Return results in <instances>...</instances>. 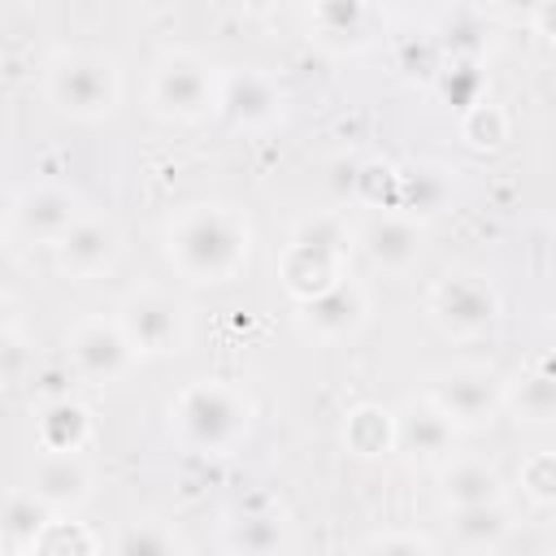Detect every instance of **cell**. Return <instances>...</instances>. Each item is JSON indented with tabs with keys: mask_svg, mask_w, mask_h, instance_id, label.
Segmentation results:
<instances>
[{
	"mask_svg": "<svg viewBox=\"0 0 556 556\" xmlns=\"http://www.w3.org/2000/svg\"><path fill=\"white\" fill-rule=\"evenodd\" d=\"M356 248L378 274H408L426 252V226L395 208L369 213L365 226L356 230Z\"/></svg>",
	"mask_w": 556,
	"mask_h": 556,
	"instance_id": "9a60e30c",
	"label": "cell"
},
{
	"mask_svg": "<svg viewBox=\"0 0 556 556\" xmlns=\"http://www.w3.org/2000/svg\"><path fill=\"white\" fill-rule=\"evenodd\" d=\"M52 252H56V269L65 278H78V282L83 278H100V274L113 269V261L122 252V230L109 217L87 213Z\"/></svg>",
	"mask_w": 556,
	"mask_h": 556,
	"instance_id": "ac0fdd59",
	"label": "cell"
},
{
	"mask_svg": "<svg viewBox=\"0 0 556 556\" xmlns=\"http://www.w3.org/2000/svg\"><path fill=\"white\" fill-rule=\"evenodd\" d=\"M304 30H308V43H317L321 52L356 56L382 39L387 17H382V9L361 4V0H326V4L304 9Z\"/></svg>",
	"mask_w": 556,
	"mask_h": 556,
	"instance_id": "5bb4252c",
	"label": "cell"
},
{
	"mask_svg": "<svg viewBox=\"0 0 556 556\" xmlns=\"http://www.w3.org/2000/svg\"><path fill=\"white\" fill-rule=\"evenodd\" d=\"M343 447L352 456H365V460L395 452V413L374 404V400L348 408V417H343Z\"/></svg>",
	"mask_w": 556,
	"mask_h": 556,
	"instance_id": "cb8c5ba5",
	"label": "cell"
},
{
	"mask_svg": "<svg viewBox=\"0 0 556 556\" xmlns=\"http://www.w3.org/2000/svg\"><path fill=\"white\" fill-rule=\"evenodd\" d=\"M143 100L169 126H200L222 113V70L195 48H165L148 65Z\"/></svg>",
	"mask_w": 556,
	"mask_h": 556,
	"instance_id": "3957f363",
	"label": "cell"
},
{
	"mask_svg": "<svg viewBox=\"0 0 556 556\" xmlns=\"http://www.w3.org/2000/svg\"><path fill=\"white\" fill-rule=\"evenodd\" d=\"M26 491H30L43 508H52L56 517H74L78 508L91 504V495H96V473H91V465H87L83 456L35 452Z\"/></svg>",
	"mask_w": 556,
	"mask_h": 556,
	"instance_id": "2e32d148",
	"label": "cell"
},
{
	"mask_svg": "<svg viewBox=\"0 0 556 556\" xmlns=\"http://www.w3.org/2000/svg\"><path fill=\"white\" fill-rule=\"evenodd\" d=\"M500 313H504L500 291L478 269H447L426 291V317L439 326V334L460 343L486 339L500 326Z\"/></svg>",
	"mask_w": 556,
	"mask_h": 556,
	"instance_id": "8992f818",
	"label": "cell"
},
{
	"mask_svg": "<svg viewBox=\"0 0 556 556\" xmlns=\"http://www.w3.org/2000/svg\"><path fill=\"white\" fill-rule=\"evenodd\" d=\"M434 87L439 96L452 104V109H473L486 100V74H482V61H460V56H447L439 70H434Z\"/></svg>",
	"mask_w": 556,
	"mask_h": 556,
	"instance_id": "4316f807",
	"label": "cell"
},
{
	"mask_svg": "<svg viewBox=\"0 0 556 556\" xmlns=\"http://www.w3.org/2000/svg\"><path fill=\"white\" fill-rule=\"evenodd\" d=\"M356 235L348 230V222L339 213H313L304 217L287 248L278 252V278L287 287V295L295 304L330 291L339 278H348V252H352Z\"/></svg>",
	"mask_w": 556,
	"mask_h": 556,
	"instance_id": "277c9868",
	"label": "cell"
},
{
	"mask_svg": "<svg viewBox=\"0 0 556 556\" xmlns=\"http://www.w3.org/2000/svg\"><path fill=\"white\" fill-rule=\"evenodd\" d=\"M65 356L74 365V374L91 387H109V382H122L139 356L135 348L126 343L122 326L113 317H83L70 334H65Z\"/></svg>",
	"mask_w": 556,
	"mask_h": 556,
	"instance_id": "4fadbf2b",
	"label": "cell"
},
{
	"mask_svg": "<svg viewBox=\"0 0 556 556\" xmlns=\"http://www.w3.org/2000/svg\"><path fill=\"white\" fill-rule=\"evenodd\" d=\"M43 100L74 122H100L122 104V70L100 48H56L43 61Z\"/></svg>",
	"mask_w": 556,
	"mask_h": 556,
	"instance_id": "5b68a950",
	"label": "cell"
},
{
	"mask_svg": "<svg viewBox=\"0 0 556 556\" xmlns=\"http://www.w3.org/2000/svg\"><path fill=\"white\" fill-rule=\"evenodd\" d=\"M83 217H87V200L65 182H26L9 200L13 235L30 243H48V248H56Z\"/></svg>",
	"mask_w": 556,
	"mask_h": 556,
	"instance_id": "8fae6325",
	"label": "cell"
},
{
	"mask_svg": "<svg viewBox=\"0 0 556 556\" xmlns=\"http://www.w3.org/2000/svg\"><path fill=\"white\" fill-rule=\"evenodd\" d=\"M504 413L521 426L556 421V356H530L504 378Z\"/></svg>",
	"mask_w": 556,
	"mask_h": 556,
	"instance_id": "ffe728a7",
	"label": "cell"
},
{
	"mask_svg": "<svg viewBox=\"0 0 556 556\" xmlns=\"http://www.w3.org/2000/svg\"><path fill=\"white\" fill-rule=\"evenodd\" d=\"M104 556H182V539L161 517H130L113 530Z\"/></svg>",
	"mask_w": 556,
	"mask_h": 556,
	"instance_id": "d4e9b609",
	"label": "cell"
},
{
	"mask_svg": "<svg viewBox=\"0 0 556 556\" xmlns=\"http://www.w3.org/2000/svg\"><path fill=\"white\" fill-rule=\"evenodd\" d=\"M30 556H104V552H100L96 534H91L83 521H74V517H56V521L43 530V539L35 543Z\"/></svg>",
	"mask_w": 556,
	"mask_h": 556,
	"instance_id": "f1b7e54d",
	"label": "cell"
},
{
	"mask_svg": "<svg viewBox=\"0 0 556 556\" xmlns=\"http://www.w3.org/2000/svg\"><path fill=\"white\" fill-rule=\"evenodd\" d=\"M456 195V169L443 161H408L395 169V213L413 222H434L452 208Z\"/></svg>",
	"mask_w": 556,
	"mask_h": 556,
	"instance_id": "e0dca14e",
	"label": "cell"
},
{
	"mask_svg": "<svg viewBox=\"0 0 556 556\" xmlns=\"http://www.w3.org/2000/svg\"><path fill=\"white\" fill-rule=\"evenodd\" d=\"M295 526L274 495H248L222 513V552L226 556H291Z\"/></svg>",
	"mask_w": 556,
	"mask_h": 556,
	"instance_id": "30bf717a",
	"label": "cell"
},
{
	"mask_svg": "<svg viewBox=\"0 0 556 556\" xmlns=\"http://www.w3.org/2000/svg\"><path fill=\"white\" fill-rule=\"evenodd\" d=\"M439 495H443V504L452 513V508L500 504V500H508V486H504L500 469L486 465V460H452L443 469V478H439Z\"/></svg>",
	"mask_w": 556,
	"mask_h": 556,
	"instance_id": "7402d4cb",
	"label": "cell"
},
{
	"mask_svg": "<svg viewBox=\"0 0 556 556\" xmlns=\"http://www.w3.org/2000/svg\"><path fill=\"white\" fill-rule=\"evenodd\" d=\"M169 434L191 456H235L252 439L256 400L243 382L230 378H195L182 391H174L169 408Z\"/></svg>",
	"mask_w": 556,
	"mask_h": 556,
	"instance_id": "7a4b0ae2",
	"label": "cell"
},
{
	"mask_svg": "<svg viewBox=\"0 0 556 556\" xmlns=\"http://www.w3.org/2000/svg\"><path fill=\"white\" fill-rule=\"evenodd\" d=\"M374 317V295L361 278H339L330 291L295 304V330L317 343V348H334L356 339Z\"/></svg>",
	"mask_w": 556,
	"mask_h": 556,
	"instance_id": "9c48e42d",
	"label": "cell"
},
{
	"mask_svg": "<svg viewBox=\"0 0 556 556\" xmlns=\"http://www.w3.org/2000/svg\"><path fill=\"white\" fill-rule=\"evenodd\" d=\"M508 139V113L486 96L482 104L460 113V143L473 152H500Z\"/></svg>",
	"mask_w": 556,
	"mask_h": 556,
	"instance_id": "83f0119b",
	"label": "cell"
},
{
	"mask_svg": "<svg viewBox=\"0 0 556 556\" xmlns=\"http://www.w3.org/2000/svg\"><path fill=\"white\" fill-rule=\"evenodd\" d=\"M456 426L426 400V395H413L395 408V452L421 460V465H439L452 456L456 447Z\"/></svg>",
	"mask_w": 556,
	"mask_h": 556,
	"instance_id": "d6986e66",
	"label": "cell"
},
{
	"mask_svg": "<svg viewBox=\"0 0 556 556\" xmlns=\"http://www.w3.org/2000/svg\"><path fill=\"white\" fill-rule=\"evenodd\" d=\"M96 439V417L83 400L74 395H48L35 408V443L39 452H56V456H83Z\"/></svg>",
	"mask_w": 556,
	"mask_h": 556,
	"instance_id": "44dd1931",
	"label": "cell"
},
{
	"mask_svg": "<svg viewBox=\"0 0 556 556\" xmlns=\"http://www.w3.org/2000/svg\"><path fill=\"white\" fill-rule=\"evenodd\" d=\"M356 556H434V543L417 530H378L361 543Z\"/></svg>",
	"mask_w": 556,
	"mask_h": 556,
	"instance_id": "4dcf8cb0",
	"label": "cell"
},
{
	"mask_svg": "<svg viewBox=\"0 0 556 556\" xmlns=\"http://www.w3.org/2000/svg\"><path fill=\"white\" fill-rule=\"evenodd\" d=\"M521 491L534 504L556 508V452H539V456H530L521 465Z\"/></svg>",
	"mask_w": 556,
	"mask_h": 556,
	"instance_id": "1f68e13d",
	"label": "cell"
},
{
	"mask_svg": "<svg viewBox=\"0 0 556 556\" xmlns=\"http://www.w3.org/2000/svg\"><path fill=\"white\" fill-rule=\"evenodd\" d=\"M395 169L400 165H391V161H361L352 174V195L361 204H369L374 213L395 208Z\"/></svg>",
	"mask_w": 556,
	"mask_h": 556,
	"instance_id": "f546056e",
	"label": "cell"
},
{
	"mask_svg": "<svg viewBox=\"0 0 556 556\" xmlns=\"http://www.w3.org/2000/svg\"><path fill=\"white\" fill-rule=\"evenodd\" d=\"M161 252L182 282L222 287L235 282L252 261V222L239 204L195 200L165 217Z\"/></svg>",
	"mask_w": 556,
	"mask_h": 556,
	"instance_id": "6da1fadb",
	"label": "cell"
},
{
	"mask_svg": "<svg viewBox=\"0 0 556 556\" xmlns=\"http://www.w3.org/2000/svg\"><path fill=\"white\" fill-rule=\"evenodd\" d=\"M526 22L534 26V35H543V39H552V43H556V0L534 4V9L526 13Z\"/></svg>",
	"mask_w": 556,
	"mask_h": 556,
	"instance_id": "d6a6232c",
	"label": "cell"
},
{
	"mask_svg": "<svg viewBox=\"0 0 556 556\" xmlns=\"http://www.w3.org/2000/svg\"><path fill=\"white\" fill-rule=\"evenodd\" d=\"M513 508L508 500L500 504H478V508H452L447 513V530L465 552H495L508 534H513Z\"/></svg>",
	"mask_w": 556,
	"mask_h": 556,
	"instance_id": "603a6c76",
	"label": "cell"
},
{
	"mask_svg": "<svg viewBox=\"0 0 556 556\" xmlns=\"http://www.w3.org/2000/svg\"><path fill=\"white\" fill-rule=\"evenodd\" d=\"M217 117L230 130L265 135L287 117V91L261 65H230V70H222V113Z\"/></svg>",
	"mask_w": 556,
	"mask_h": 556,
	"instance_id": "7c38bea8",
	"label": "cell"
},
{
	"mask_svg": "<svg viewBox=\"0 0 556 556\" xmlns=\"http://www.w3.org/2000/svg\"><path fill=\"white\" fill-rule=\"evenodd\" d=\"M113 321L122 326L126 343L135 348L139 361H161L178 356L191 339V313L182 300H174L161 287H135L117 300Z\"/></svg>",
	"mask_w": 556,
	"mask_h": 556,
	"instance_id": "52a82bcc",
	"label": "cell"
},
{
	"mask_svg": "<svg viewBox=\"0 0 556 556\" xmlns=\"http://www.w3.org/2000/svg\"><path fill=\"white\" fill-rule=\"evenodd\" d=\"M52 521H56V513L43 508L26 486H17L9 495V513H4V543H9V552L13 556H30Z\"/></svg>",
	"mask_w": 556,
	"mask_h": 556,
	"instance_id": "484cf974",
	"label": "cell"
},
{
	"mask_svg": "<svg viewBox=\"0 0 556 556\" xmlns=\"http://www.w3.org/2000/svg\"><path fill=\"white\" fill-rule=\"evenodd\" d=\"M456 430H486L504 413V378L486 365H452L426 378L421 391Z\"/></svg>",
	"mask_w": 556,
	"mask_h": 556,
	"instance_id": "ba28073f",
	"label": "cell"
}]
</instances>
